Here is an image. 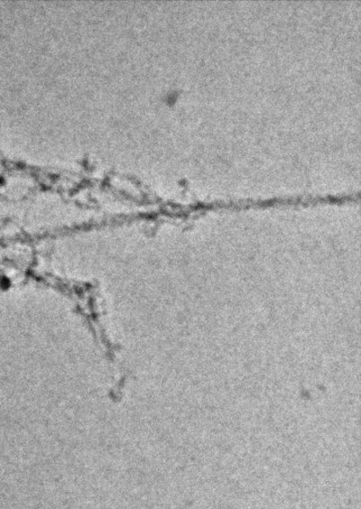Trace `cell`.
I'll use <instances>...</instances> for the list:
<instances>
[]
</instances>
